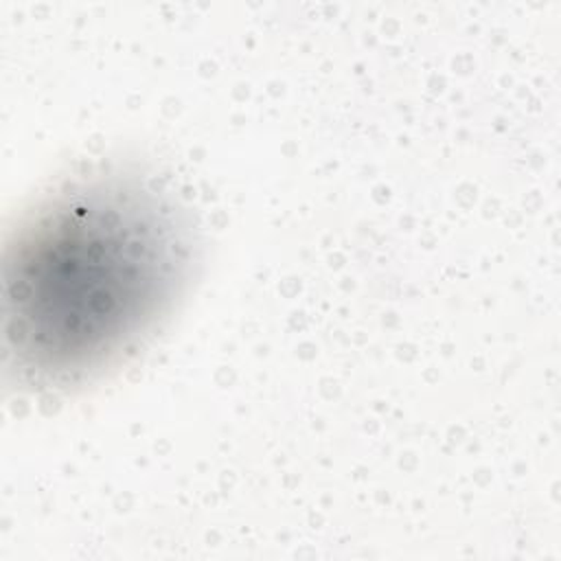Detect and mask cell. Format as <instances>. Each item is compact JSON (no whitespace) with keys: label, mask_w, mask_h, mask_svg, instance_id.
<instances>
[{"label":"cell","mask_w":561,"mask_h":561,"mask_svg":"<svg viewBox=\"0 0 561 561\" xmlns=\"http://www.w3.org/2000/svg\"><path fill=\"white\" fill-rule=\"evenodd\" d=\"M191 245L175 202L138 173L103 171L53 193L4 248L7 368L33 390L99 375L171 309Z\"/></svg>","instance_id":"6da1fadb"}]
</instances>
